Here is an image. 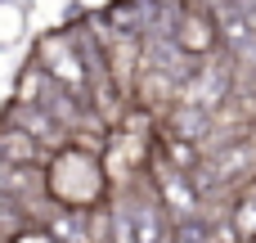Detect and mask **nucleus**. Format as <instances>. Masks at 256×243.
Instances as JSON below:
<instances>
[{
  "instance_id": "obj_1",
  "label": "nucleus",
  "mask_w": 256,
  "mask_h": 243,
  "mask_svg": "<svg viewBox=\"0 0 256 243\" xmlns=\"http://www.w3.org/2000/svg\"><path fill=\"white\" fill-rule=\"evenodd\" d=\"M153 189H158V207L171 212L176 225H180V221H198V194H194L189 176H180V171L166 167L162 158H158V167H153Z\"/></svg>"
},
{
  "instance_id": "obj_2",
  "label": "nucleus",
  "mask_w": 256,
  "mask_h": 243,
  "mask_svg": "<svg viewBox=\"0 0 256 243\" xmlns=\"http://www.w3.org/2000/svg\"><path fill=\"white\" fill-rule=\"evenodd\" d=\"M216 23L202 14V9H184L180 14V23H176V50L184 54V59H198V54H212L216 50Z\"/></svg>"
},
{
  "instance_id": "obj_3",
  "label": "nucleus",
  "mask_w": 256,
  "mask_h": 243,
  "mask_svg": "<svg viewBox=\"0 0 256 243\" xmlns=\"http://www.w3.org/2000/svg\"><path fill=\"white\" fill-rule=\"evenodd\" d=\"M50 153L32 140V135H22V131H14V126H0V162L4 167H40Z\"/></svg>"
},
{
  "instance_id": "obj_4",
  "label": "nucleus",
  "mask_w": 256,
  "mask_h": 243,
  "mask_svg": "<svg viewBox=\"0 0 256 243\" xmlns=\"http://www.w3.org/2000/svg\"><path fill=\"white\" fill-rule=\"evenodd\" d=\"M207 131V113L194 104V108H176L171 113V126H166V135H180V140H194L198 144V135Z\"/></svg>"
},
{
  "instance_id": "obj_5",
  "label": "nucleus",
  "mask_w": 256,
  "mask_h": 243,
  "mask_svg": "<svg viewBox=\"0 0 256 243\" xmlns=\"http://www.w3.org/2000/svg\"><path fill=\"white\" fill-rule=\"evenodd\" d=\"M230 225H234L238 243H256V189L238 198V207L230 212Z\"/></svg>"
},
{
  "instance_id": "obj_6",
  "label": "nucleus",
  "mask_w": 256,
  "mask_h": 243,
  "mask_svg": "<svg viewBox=\"0 0 256 243\" xmlns=\"http://www.w3.org/2000/svg\"><path fill=\"white\" fill-rule=\"evenodd\" d=\"M45 86H50V77H45L36 63H27V72H22V81H18V99H14V104H36V99L45 95Z\"/></svg>"
},
{
  "instance_id": "obj_7",
  "label": "nucleus",
  "mask_w": 256,
  "mask_h": 243,
  "mask_svg": "<svg viewBox=\"0 0 256 243\" xmlns=\"http://www.w3.org/2000/svg\"><path fill=\"white\" fill-rule=\"evenodd\" d=\"M9 243H54V239H50L45 230H22L18 239H9Z\"/></svg>"
}]
</instances>
